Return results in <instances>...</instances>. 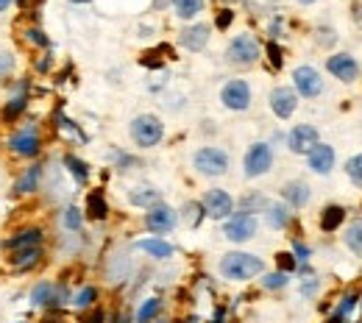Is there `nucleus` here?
Listing matches in <instances>:
<instances>
[{
	"instance_id": "f257e3e1",
	"label": "nucleus",
	"mask_w": 362,
	"mask_h": 323,
	"mask_svg": "<svg viewBox=\"0 0 362 323\" xmlns=\"http://www.w3.org/2000/svg\"><path fill=\"white\" fill-rule=\"evenodd\" d=\"M218 271L228 281H248V278L259 276L265 271V262L248 251H228V254H223Z\"/></svg>"
},
{
	"instance_id": "f03ea898",
	"label": "nucleus",
	"mask_w": 362,
	"mask_h": 323,
	"mask_svg": "<svg viewBox=\"0 0 362 323\" xmlns=\"http://www.w3.org/2000/svg\"><path fill=\"white\" fill-rule=\"evenodd\" d=\"M6 148L20 156V159H37L40 151H42V131L37 123H25L20 129H14L8 139H6Z\"/></svg>"
},
{
	"instance_id": "7ed1b4c3",
	"label": "nucleus",
	"mask_w": 362,
	"mask_h": 323,
	"mask_svg": "<svg viewBox=\"0 0 362 323\" xmlns=\"http://www.w3.org/2000/svg\"><path fill=\"white\" fill-rule=\"evenodd\" d=\"M192 168L198 176H206V179H218L228 173V153L218 145H206L201 151H195L192 156Z\"/></svg>"
},
{
	"instance_id": "20e7f679",
	"label": "nucleus",
	"mask_w": 362,
	"mask_h": 323,
	"mask_svg": "<svg viewBox=\"0 0 362 323\" xmlns=\"http://www.w3.org/2000/svg\"><path fill=\"white\" fill-rule=\"evenodd\" d=\"M259 53H262V47H259V40L254 37V34H237L226 47V61L228 64H234V67H251V64H257L259 61Z\"/></svg>"
},
{
	"instance_id": "39448f33",
	"label": "nucleus",
	"mask_w": 362,
	"mask_h": 323,
	"mask_svg": "<svg viewBox=\"0 0 362 323\" xmlns=\"http://www.w3.org/2000/svg\"><path fill=\"white\" fill-rule=\"evenodd\" d=\"M132 139L139 148H156L162 137H165V123L156 117V114H136L129 126Z\"/></svg>"
},
{
	"instance_id": "423d86ee",
	"label": "nucleus",
	"mask_w": 362,
	"mask_h": 323,
	"mask_svg": "<svg viewBox=\"0 0 362 323\" xmlns=\"http://www.w3.org/2000/svg\"><path fill=\"white\" fill-rule=\"evenodd\" d=\"M271 168H273V148L268 142H254L245 151V159H243L245 179H259V176L271 173Z\"/></svg>"
},
{
	"instance_id": "0eeeda50",
	"label": "nucleus",
	"mask_w": 362,
	"mask_h": 323,
	"mask_svg": "<svg viewBox=\"0 0 362 323\" xmlns=\"http://www.w3.org/2000/svg\"><path fill=\"white\" fill-rule=\"evenodd\" d=\"M257 229H259L257 215H251V212H234L231 218H226L223 234H226V240H231V242H248V240H254Z\"/></svg>"
},
{
	"instance_id": "6e6552de",
	"label": "nucleus",
	"mask_w": 362,
	"mask_h": 323,
	"mask_svg": "<svg viewBox=\"0 0 362 323\" xmlns=\"http://www.w3.org/2000/svg\"><path fill=\"white\" fill-rule=\"evenodd\" d=\"M221 100H223V106L231 109V112H245V109H251V100H254L251 84L243 81V78H231V81L223 84V90H221Z\"/></svg>"
},
{
	"instance_id": "1a4fd4ad",
	"label": "nucleus",
	"mask_w": 362,
	"mask_h": 323,
	"mask_svg": "<svg viewBox=\"0 0 362 323\" xmlns=\"http://www.w3.org/2000/svg\"><path fill=\"white\" fill-rule=\"evenodd\" d=\"M201 206H204V215L212 218V221H226L234 212V198L228 195L226 189H206L204 198H201Z\"/></svg>"
},
{
	"instance_id": "9d476101",
	"label": "nucleus",
	"mask_w": 362,
	"mask_h": 323,
	"mask_svg": "<svg viewBox=\"0 0 362 323\" xmlns=\"http://www.w3.org/2000/svg\"><path fill=\"white\" fill-rule=\"evenodd\" d=\"M179 223V212L170 209L168 204H156L151 209H145V229L153 234H170Z\"/></svg>"
},
{
	"instance_id": "9b49d317",
	"label": "nucleus",
	"mask_w": 362,
	"mask_h": 323,
	"mask_svg": "<svg viewBox=\"0 0 362 323\" xmlns=\"http://www.w3.org/2000/svg\"><path fill=\"white\" fill-rule=\"evenodd\" d=\"M293 90L301 98H317V95L323 93V78H320V73H317L315 67L301 64V67L293 70Z\"/></svg>"
},
{
	"instance_id": "f8f14e48",
	"label": "nucleus",
	"mask_w": 362,
	"mask_h": 323,
	"mask_svg": "<svg viewBox=\"0 0 362 323\" xmlns=\"http://www.w3.org/2000/svg\"><path fill=\"white\" fill-rule=\"evenodd\" d=\"M317 142H320V134H317L315 126H310V123H298V126H293L290 134H287V148H290L293 153H301V156H307Z\"/></svg>"
},
{
	"instance_id": "ddd939ff",
	"label": "nucleus",
	"mask_w": 362,
	"mask_h": 323,
	"mask_svg": "<svg viewBox=\"0 0 362 323\" xmlns=\"http://www.w3.org/2000/svg\"><path fill=\"white\" fill-rule=\"evenodd\" d=\"M326 70H329L334 78H340L343 84H351L354 78H360V64H357V59L349 56V53H334V56H329V59H326Z\"/></svg>"
},
{
	"instance_id": "4468645a",
	"label": "nucleus",
	"mask_w": 362,
	"mask_h": 323,
	"mask_svg": "<svg viewBox=\"0 0 362 323\" xmlns=\"http://www.w3.org/2000/svg\"><path fill=\"white\" fill-rule=\"evenodd\" d=\"M42 240H45V231L40 229V226H25V229L14 231V234L3 242V248H6L8 254H17V251L40 248V245H42Z\"/></svg>"
},
{
	"instance_id": "2eb2a0df",
	"label": "nucleus",
	"mask_w": 362,
	"mask_h": 323,
	"mask_svg": "<svg viewBox=\"0 0 362 323\" xmlns=\"http://www.w3.org/2000/svg\"><path fill=\"white\" fill-rule=\"evenodd\" d=\"M271 109L279 120H290L298 109V95L293 87H273L271 93Z\"/></svg>"
},
{
	"instance_id": "dca6fc26",
	"label": "nucleus",
	"mask_w": 362,
	"mask_h": 323,
	"mask_svg": "<svg viewBox=\"0 0 362 323\" xmlns=\"http://www.w3.org/2000/svg\"><path fill=\"white\" fill-rule=\"evenodd\" d=\"M307 165H310V170L317 173V176L332 173V168H334V148L326 145V142H317L315 148L307 153Z\"/></svg>"
},
{
	"instance_id": "f3484780",
	"label": "nucleus",
	"mask_w": 362,
	"mask_h": 323,
	"mask_svg": "<svg viewBox=\"0 0 362 323\" xmlns=\"http://www.w3.org/2000/svg\"><path fill=\"white\" fill-rule=\"evenodd\" d=\"M42 176H45V168H42L40 162L28 165V168L20 173L17 184H14V195H34V192L42 187Z\"/></svg>"
},
{
	"instance_id": "a211bd4d",
	"label": "nucleus",
	"mask_w": 362,
	"mask_h": 323,
	"mask_svg": "<svg viewBox=\"0 0 362 323\" xmlns=\"http://www.w3.org/2000/svg\"><path fill=\"white\" fill-rule=\"evenodd\" d=\"M209 42V25H204V23H195V25H187L184 31L179 34V45L187 47L189 53H198V50H204Z\"/></svg>"
},
{
	"instance_id": "6ab92c4d",
	"label": "nucleus",
	"mask_w": 362,
	"mask_h": 323,
	"mask_svg": "<svg viewBox=\"0 0 362 323\" xmlns=\"http://www.w3.org/2000/svg\"><path fill=\"white\" fill-rule=\"evenodd\" d=\"M28 298H31V307L34 310H56L59 304H56V284L53 281H37L34 287H31V293H28Z\"/></svg>"
},
{
	"instance_id": "aec40b11",
	"label": "nucleus",
	"mask_w": 362,
	"mask_h": 323,
	"mask_svg": "<svg viewBox=\"0 0 362 323\" xmlns=\"http://www.w3.org/2000/svg\"><path fill=\"white\" fill-rule=\"evenodd\" d=\"M281 198H284V204L290 209H304L310 204V198H313V189L304 182H287L284 189H281Z\"/></svg>"
},
{
	"instance_id": "412c9836",
	"label": "nucleus",
	"mask_w": 362,
	"mask_h": 323,
	"mask_svg": "<svg viewBox=\"0 0 362 323\" xmlns=\"http://www.w3.org/2000/svg\"><path fill=\"white\" fill-rule=\"evenodd\" d=\"M25 90H28V87L20 84L17 93L6 100V106H3V112H0V120H3V123H14V120L28 109V93H25Z\"/></svg>"
},
{
	"instance_id": "4be33fe9",
	"label": "nucleus",
	"mask_w": 362,
	"mask_h": 323,
	"mask_svg": "<svg viewBox=\"0 0 362 323\" xmlns=\"http://www.w3.org/2000/svg\"><path fill=\"white\" fill-rule=\"evenodd\" d=\"M134 248H136V251H142V254H148V257H153V259H170V257L176 254V248H173L168 240H162V237L136 240Z\"/></svg>"
},
{
	"instance_id": "5701e85b",
	"label": "nucleus",
	"mask_w": 362,
	"mask_h": 323,
	"mask_svg": "<svg viewBox=\"0 0 362 323\" xmlns=\"http://www.w3.org/2000/svg\"><path fill=\"white\" fill-rule=\"evenodd\" d=\"M42 257H45V251H42V245H40V248H28V251L8 254V262H11V268H14L17 274H25V271H34V268L42 262Z\"/></svg>"
},
{
	"instance_id": "b1692460",
	"label": "nucleus",
	"mask_w": 362,
	"mask_h": 323,
	"mask_svg": "<svg viewBox=\"0 0 362 323\" xmlns=\"http://www.w3.org/2000/svg\"><path fill=\"white\" fill-rule=\"evenodd\" d=\"M290 206L281 201H268V206H265V221H268V226L271 229H287L290 226Z\"/></svg>"
},
{
	"instance_id": "393cba45",
	"label": "nucleus",
	"mask_w": 362,
	"mask_h": 323,
	"mask_svg": "<svg viewBox=\"0 0 362 323\" xmlns=\"http://www.w3.org/2000/svg\"><path fill=\"white\" fill-rule=\"evenodd\" d=\"M129 201H132V206H139V209H151V206H156V204H162V192L159 189H153V187H134V189H129Z\"/></svg>"
},
{
	"instance_id": "a878e982",
	"label": "nucleus",
	"mask_w": 362,
	"mask_h": 323,
	"mask_svg": "<svg viewBox=\"0 0 362 323\" xmlns=\"http://www.w3.org/2000/svg\"><path fill=\"white\" fill-rule=\"evenodd\" d=\"M84 212L90 215L92 221H106V215H109V204H106V198H103L100 189H92L90 195H87V206H84Z\"/></svg>"
},
{
	"instance_id": "bb28decb",
	"label": "nucleus",
	"mask_w": 362,
	"mask_h": 323,
	"mask_svg": "<svg viewBox=\"0 0 362 323\" xmlns=\"http://www.w3.org/2000/svg\"><path fill=\"white\" fill-rule=\"evenodd\" d=\"M95 301H98V287H92V284L81 287V290H76V293L70 295V307H73V310H78V312L92 310V307H95Z\"/></svg>"
},
{
	"instance_id": "cd10ccee",
	"label": "nucleus",
	"mask_w": 362,
	"mask_h": 323,
	"mask_svg": "<svg viewBox=\"0 0 362 323\" xmlns=\"http://www.w3.org/2000/svg\"><path fill=\"white\" fill-rule=\"evenodd\" d=\"M346 221V209L343 206H337V204H329L323 212H320V231H334L340 223Z\"/></svg>"
},
{
	"instance_id": "c85d7f7f",
	"label": "nucleus",
	"mask_w": 362,
	"mask_h": 323,
	"mask_svg": "<svg viewBox=\"0 0 362 323\" xmlns=\"http://www.w3.org/2000/svg\"><path fill=\"white\" fill-rule=\"evenodd\" d=\"M64 168H67V173L73 176V182L76 184H87L90 182V168H87V162H81L78 156H73V153H67L64 156Z\"/></svg>"
},
{
	"instance_id": "c756f323",
	"label": "nucleus",
	"mask_w": 362,
	"mask_h": 323,
	"mask_svg": "<svg viewBox=\"0 0 362 323\" xmlns=\"http://www.w3.org/2000/svg\"><path fill=\"white\" fill-rule=\"evenodd\" d=\"M343 242H346V248H349L351 254L362 257V218H354V221L349 223V229L343 234Z\"/></svg>"
},
{
	"instance_id": "7c9ffc66",
	"label": "nucleus",
	"mask_w": 362,
	"mask_h": 323,
	"mask_svg": "<svg viewBox=\"0 0 362 323\" xmlns=\"http://www.w3.org/2000/svg\"><path fill=\"white\" fill-rule=\"evenodd\" d=\"M162 312V298H145L134 315V323H153Z\"/></svg>"
},
{
	"instance_id": "2f4dec72",
	"label": "nucleus",
	"mask_w": 362,
	"mask_h": 323,
	"mask_svg": "<svg viewBox=\"0 0 362 323\" xmlns=\"http://www.w3.org/2000/svg\"><path fill=\"white\" fill-rule=\"evenodd\" d=\"M179 20H195L204 11V0H170Z\"/></svg>"
},
{
	"instance_id": "473e14b6",
	"label": "nucleus",
	"mask_w": 362,
	"mask_h": 323,
	"mask_svg": "<svg viewBox=\"0 0 362 323\" xmlns=\"http://www.w3.org/2000/svg\"><path fill=\"white\" fill-rule=\"evenodd\" d=\"M62 223H64V229L67 231H81V226H84V215H81V209H78V206H67V209L62 212Z\"/></svg>"
},
{
	"instance_id": "72a5a7b5",
	"label": "nucleus",
	"mask_w": 362,
	"mask_h": 323,
	"mask_svg": "<svg viewBox=\"0 0 362 323\" xmlns=\"http://www.w3.org/2000/svg\"><path fill=\"white\" fill-rule=\"evenodd\" d=\"M240 206H243L240 212H251V215H254V212H265V206H268V201H265L262 195H257V192H251V195H245V198L240 201Z\"/></svg>"
},
{
	"instance_id": "f704fd0d",
	"label": "nucleus",
	"mask_w": 362,
	"mask_h": 323,
	"mask_svg": "<svg viewBox=\"0 0 362 323\" xmlns=\"http://www.w3.org/2000/svg\"><path fill=\"white\" fill-rule=\"evenodd\" d=\"M354 310H357V295H351V293H349V295H343V301H340V307H337V312H334V318H332V321H337V323L346 321Z\"/></svg>"
},
{
	"instance_id": "c9c22d12",
	"label": "nucleus",
	"mask_w": 362,
	"mask_h": 323,
	"mask_svg": "<svg viewBox=\"0 0 362 323\" xmlns=\"http://www.w3.org/2000/svg\"><path fill=\"white\" fill-rule=\"evenodd\" d=\"M346 173H349V179H351L354 184L362 187V153L360 156H351V159L346 162Z\"/></svg>"
},
{
	"instance_id": "e433bc0d",
	"label": "nucleus",
	"mask_w": 362,
	"mask_h": 323,
	"mask_svg": "<svg viewBox=\"0 0 362 323\" xmlns=\"http://www.w3.org/2000/svg\"><path fill=\"white\" fill-rule=\"evenodd\" d=\"M287 281H290V274L276 271V274H268V276L262 278V287L265 290H281V287H287Z\"/></svg>"
},
{
	"instance_id": "4c0bfd02",
	"label": "nucleus",
	"mask_w": 362,
	"mask_h": 323,
	"mask_svg": "<svg viewBox=\"0 0 362 323\" xmlns=\"http://www.w3.org/2000/svg\"><path fill=\"white\" fill-rule=\"evenodd\" d=\"M56 126H59V131H64V134H73L76 139H84V134H81V129L73 123V120H67L62 112L56 114Z\"/></svg>"
},
{
	"instance_id": "58836bf2",
	"label": "nucleus",
	"mask_w": 362,
	"mask_h": 323,
	"mask_svg": "<svg viewBox=\"0 0 362 323\" xmlns=\"http://www.w3.org/2000/svg\"><path fill=\"white\" fill-rule=\"evenodd\" d=\"M25 42L34 47H50V40L45 37L42 28H28V31H25Z\"/></svg>"
},
{
	"instance_id": "ea45409f",
	"label": "nucleus",
	"mask_w": 362,
	"mask_h": 323,
	"mask_svg": "<svg viewBox=\"0 0 362 323\" xmlns=\"http://www.w3.org/2000/svg\"><path fill=\"white\" fill-rule=\"evenodd\" d=\"M184 212H187V223H189L192 229H195V226H201V221L206 218L201 204H187V209H184Z\"/></svg>"
},
{
	"instance_id": "a19ab883",
	"label": "nucleus",
	"mask_w": 362,
	"mask_h": 323,
	"mask_svg": "<svg viewBox=\"0 0 362 323\" xmlns=\"http://www.w3.org/2000/svg\"><path fill=\"white\" fill-rule=\"evenodd\" d=\"M276 262H279V271H281V274H293V271L298 268V259H296L293 254H287V251H284V254H279V257H276Z\"/></svg>"
},
{
	"instance_id": "79ce46f5",
	"label": "nucleus",
	"mask_w": 362,
	"mask_h": 323,
	"mask_svg": "<svg viewBox=\"0 0 362 323\" xmlns=\"http://www.w3.org/2000/svg\"><path fill=\"white\" fill-rule=\"evenodd\" d=\"M14 64H17V59H14V53H6V50H0V78H6V76H11V70H14Z\"/></svg>"
},
{
	"instance_id": "37998d69",
	"label": "nucleus",
	"mask_w": 362,
	"mask_h": 323,
	"mask_svg": "<svg viewBox=\"0 0 362 323\" xmlns=\"http://www.w3.org/2000/svg\"><path fill=\"white\" fill-rule=\"evenodd\" d=\"M293 257H296L298 262H307V259L313 257V248H310V245H304L301 240H296V242H293Z\"/></svg>"
},
{
	"instance_id": "c03bdc74",
	"label": "nucleus",
	"mask_w": 362,
	"mask_h": 323,
	"mask_svg": "<svg viewBox=\"0 0 362 323\" xmlns=\"http://www.w3.org/2000/svg\"><path fill=\"white\" fill-rule=\"evenodd\" d=\"M265 50H268V59H271V64H273V67H276V70H279V67L284 64V56H281V47L276 45V42H268V47H265Z\"/></svg>"
},
{
	"instance_id": "a18cd8bd",
	"label": "nucleus",
	"mask_w": 362,
	"mask_h": 323,
	"mask_svg": "<svg viewBox=\"0 0 362 323\" xmlns=\"http://www.w3.org/2000/svg\"><path fill=\"white\" fill-rule=\"evenodd\" d=\"M231 20H234V11H231V8H221L218 17H215V25H218L221 31H226L228 25H231Z\"/></svg>"
},
{
	"instance_id": "49530a36",
	"label": "nucleus",
	"mask_w": 362,
	"mask_h": 323,
	"mask_svg": "<svg viewBox=\"0 0 362 323\" xmlns=\"http://www.w3.org/2000/svg\"><path fill=\"white\" fill-rule=\"evenodd\" d=\"M84 323H106V312L103 310H92Z\"/></svg>"
},
{
	"instance_id": "de8ad7c7",
	"label": "nucleus",
	"mask_w": 362,
	"mask_h": 323,
	"mask_svg": "<svg viewBox=\"0 0 362 323\" xmlns=\"http://www.w3.org/2000/svg\"><path fill=\"white\" fill-rule=\"evenodd\" d=\"M315 290H317V281H315V278H310V281H304V287H301V293H304V295H313Z\"/></svg>"
},
{
	"instance_id": "09e8293b",
	"label": "nucleus",
	"mask_w": 362,
	"mask_h": 323,
	"mask_svg": "<svg viewBox=\"0 0 362 323\" xmlns=\"http://www.w3.org/2000/svg\"><path fill=\"white\" fill-rule=\"evenodd\" d=\"M11 3H14V0H0V14H3V11H6Z\"/></svg>"
},
{
	"instance_id": "8fccbe9b",
	"label": "nucleus",
	"mask_w": 362,
	"mask_h": 323,
	"mask_svg": "<svg viewBox=\"0 0 362 323\" xmlns=\"http://www.w3.org/2000/svg\"><path fill=\"white\" fill-rule=\"evenodd\" d=\"M70 3H76V6H87V3H92V0H70Z\"/></svg>"
},
{
	"instance_id": "3c124183",
	"label": "nucleus",
	"mask_w": 362,
	"mask_h": 323,
	"mask_svg": "<svg viewBox=\"0 0 362 323\" xmlns=\"http://www.w3.org/2000/svg\"><path fill=\"white\" fill-rule=\"evenodd\" d=\"M301 6H310V3H317V0H298Z\"/></svg>"
},
{
	"instance_id": "603ef678",
	"label": "nucleus",
	"mask_w": 362,
	"mask_h": 323,
	"mask_svg": "<svg viewBox=\"0 0 362 323\" xmlns=\"http://www.w3.org/2000/svg\"><path fill=\"white\" fill-rule=\"evenodd\" d=\"M153 323H168V321H153Z\"/></svg>"
},
{
	"instance_id": "864d4df0",
	"label": "nucleus",
	"mask_w": 362,
	"mask_h": 323,
	"mask_svg": "<svg viewBox=\"0 0 362 323\" xmlns=\"http://www.w3.org/2000/svg\"><path fill=\"white\" fill-rule=\"evenodd\" d=\"M17 3H25V0H17Z\"/></svg>"
},
{
	"instance_id": "5fc2aeb1",
	"label": "nucleus",
	"mask_w": 362,
	"mask_h": 323,
	"mask_svg": "<svg viewBox=\"0 0 362 323\" xmlns=\"http://www.w3.org/2000/svg\"><path fill=\"white\" fill-rule=\"evenodd\" d=\"M17 323H28V321H17Z\"/></svg>"
}]
</instances>
